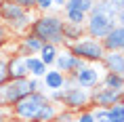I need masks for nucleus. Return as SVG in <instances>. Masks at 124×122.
Returning a JSON list of instances; mask_svg holds the SVG:
<instances>
[{
  "label": "nucleus",
  "mask_w": 124,
  "mask_h": 122,
  "mask_svg": "<svg viewBox=\"0 0 124 122\" xmlns=\"http://www.w3.org/2000/svg\"><path fill=\"white\" fill-rule=\"evenodd\" d=\"M63 23H65V19L59 13H53V11L51 13H36L30 32L42 44L51 42V44L61 49V46H65V40H63Z\"/></svg>",
  "instance_id": "nucleus-1"
},
{
  "label": "nucleus",
  "mask_w": 124,
  "mask_h": 122,
  "mask_svg": "<svg viewBox=\"0 0 124 122\" xmlns=\"http://www.w3.org/2000/svg\"><path fill=\"white\" fill-rule=\"evenodd\" d=\"M34 17H36V11H25L23 7L15 4L13 0L0 2V21L11 30L15 38H21L23 34L30 32Z\"/></svg>",
  "instance_id": "nucleus-2"
},
{
  "label": "nucleus",
  "mask_w": 124,
  "mask_h": 122,
  "mask_svg": "<svg viewBox=\"0 0 124 122\" xmlns=\"http://www.w3.org/2000/svg\"><path fill=\"white\" fill-rule=\"evenodd\" d=\"M48 101H51L48 93H44V90L30 93L27 97L19 99L15 105H11V116H13L15 122H36L40 109L44 107Z\"/></svg>",
  "instance_id": "nucleus-3"
},
{
  "label": "nucleus",
  "mask_w": 124,
  "mask_h": 122,
  "mask_svg": "<svg viewBox=\"0 0 124 122\" xmlns=\"http://www.w3.org/2000/svg\"><path fill=\"white\" fill-rule=\"evenodd\" d=\"M65 49H70V51H72L76 57H80L84 63H101L103 57H105V49H103V44H101V40L91 38V36H84V38L76 40V42H72V44L65 46Z\"/></svg>",
  "instance_id": "nucleus-4"
},
{
  "label": "nucleus",
  "mask_w": 124,
  "mask_h": 122,
  "mask_svg": "<svg viewBox=\"0 0 124 122\" xmlns=\"http://www.w3.org/2000/svg\"><path fill=\"white\" fill-rule=\"evenodd\" d=\"M61 107L70 109L74 114H78L82 109L91 107V89H82L78 84H74L70 89H63V101H61Z\"/></svg>",
  "instance_id": "nucleus-5"
},
{
  "label": "nucleus",
  "mask_w": 124,
  "mask_h": 122,
  "mask_svg": "<svg viewBox=\"0 0 124 122\" xmlns=\"http://www.w3.org/2000/svg\"><path fill=\"white\" fill-rule=\"evenodd\" d=\"M105 76V67L101 63H86L84 67H80L76 74H74V82L82 86V89H97L101 80Z\"/></svg>",
  "instance_id": "nucleus-6"
},
{
  "label": "nucleus",
  "mask_w": 124,
  "mask_h": 122,
  "mask_svg": "<svg viewBox=\"0 0 124 122\" xmlns=\"http://www.w3.org/2000/svg\"><path fill=\"white\" fill-rule=\"evenodd\" d=\"M114 27H116V19H109V17L97 15V13H88V17H86V21H84L86 36L97 38V40H103Z\"/></svg>",
  "instance_id": "nucleus-7"
},
{
  "label": "nucleus",
  "mask_w": 124,
  "mask_h": 122,
  "mask_svg": "<svg viewBox=\"0 0 124 122\" xmlns=\"http://www.w3.org/2000/svg\"><path fill=\"white\" fill-rule=\"evenodd\" d=\"M118 103H124V90H111L101 84L97 89H91V107L109 109Z\"/></svg>",
  "instance_id": "nucleus-8"
},
{
  "label": "nucleus",
  "mask_w": 124,
  "mask_h": 122,
  "mask_svg": "<svg viewBox=\"0 0 124 122\" xmlns=\"http://www.w3.org/2000/svg\"><path fill=\"white\" fill-rule=\"evenodd\" d=\"M84 61L80 57H76L70 49H65V46H61L59 49V53H57V59H55V70H59V72H63L65 76H74L76 72L80 70V67H84Z\"/></svg>",
  "instance_id": "nucleus-9"
},
{
  "label": "nucleus",
  "mask_w": 124,
  "mask_h": 122,
  "mask_svg": "<svg viewBox=\"0 0 124 122\" xmlns=\"http://www.w3.org/2000/svg\"><path fill=\"white\" fill-rule=\"evenodd\" d=\"M30 93H34V90L30 89V78H23V80H11V82L4 84V101H7L8 107L15 105L19 99L27 97Z\"/></svg>",
  "instance_id": "nucleus-10"
},
{
  "label": "nucleus",
  "mask_w": 124,
  "mask_h": 122,
  "mask_svg": "<svg viewBox=\"0 0 124 122\" xmlns=\"http://www.w3.org/2000/svg\"><path fill=\"white\" fill-rule=\"evenodd\" d=\"M40 49H42V42H40L32 32L23 34L21 38L15 40V53H19L23 57H32V55H38Z\"/></svg>",
  "instance_id": "nucleus-11"
},
{
  "label": "nucleus",
  "mask_w": 124,
  "mask_h": 122,
  "mask_svg": "<svg viewBox=\"0 0 124 122\" xmlns=\"http://www.w3.org/2000/svg\"><path fill=\"white\" fill-rule=\"evenodd\" d=\"M23 78H30L25 57L19 53H11L8 55V82L11 80H23Z\"/></svg>",
  "instance_id": "nucleus-12"
},
{
  "label": "nucleus",
  "mask_w": 124,
  "mask_h": 122,
  "mask_svg": "<svg viewBox=\"0 0 124 122\" xmlns=\"http://www.w3.org/2000/svg\"><path fill=\"white\" fill-rule=\"evenodd\" d=\"M105 53H124V27L116 25L103 40H101Z\"/></svg>",
  "instance_id": "nucleus-13"
},
{
  "label": "nucleus",
  "mask_w": 124,
  "mask_h": 122,
  "mask_svg": "<svg viewBox=\"0 0 124 122\" xmlns=\"http://www.w3.org/2000/svg\"><path fill=\"white\" fill-rule=\"evenodd\" d=\"M65 74L63 72L55 70V67H48L46 70V74L42 76V90H46V93H51V90H59L65 86Z\"/></svg>",
  "instance_id": "nucleus-14"
},
{
  "label": "nucleus",
  "mask_w": 124,
  "mask_h": 122,
  "mask_svg": "<svg viewBox=\"0 0 124 122\" xmlns=\"http://www.w3.org/2000/svg\"><path fill=\"white\" fill-rule=\"evenodd\" d=\"M101 65L105 67V72H111L124 78V53H105Z\"/></svg>",
  "instance_id": "nucleus-15"
},
{
  "label": "nucleus",
  "mask_w": 124,
  "mask_h": 122,
  "mask_svg": "<svg viewBox=\"0 0 124 122\" xmlns=\"http://www.w3.org/2000/svg\"><path fill=\"white\" fill-rule=\"evenodd\" d=\"M84 36H86L84 25L70 23V21H65V23H63V40H65V46H70L72 42H76V40H80V38H84Z\"/></svg>",
  "instance_id": "nucleus-16"
},
{
  "label": "nucleus",
  "mask_w": 124,
  "mask_h": 122,
  "mask_svg": "<svg viewBox=\"0 0 124 122\" xmlns=\"http://www.w3.org/2000/svg\"><path fill=\"white\" fill-rule=\"evenodd\" d=\"M25 65H27V72H30V78H40V80H42V76H44L46 70H48V67L42 63V59H40L38 55L25 57Z\"/></svg>",
  "instance_id": "nucleus-17"
},
{
  "label": "nucleus",
  "mask_w": 124,
  "mask_h": 122,
  "mask_svg": "<svg viewBox=\"0 0 124 122\" xmlns=\"http://www.w3.org/2000/svg\"><path fill=\"white\" fill-rule=\"evenodd\" d=\"M57 53H59V46L51 44V42H46V44H42V49H40L38 57L42 59V63L46 65V67H53L55 65V59H57Z\"/></svg>",
  "instance_id": "nucleus-18"
},
{
  "label": "nucleus",
  "mask_w": 124,
  "mask_h": 122,
  "mask_svg": "<svg viewBox=\"0 0 124 122\" xmlns=\"http://www.w3.org/2000/svg\"><path fill=\"white\" fill-rule=\"evenodd\" d=\"M59 112H61V105H59V103L48 101L44 107L40 109V114H38V118H36V122H55V118H57Z\"/></svg>",
  "instance_id": "nucleus-19"
},
{
  "label": "nucleus",
  "mask_w": 124,
  "mask_h": 122,
  "mask_svg": "<svg viewBox=\"0 0 124 122\" xmlns=\"http://www.w3.org/2000/svg\"><path fill=\"white\" fill-rule=\"evenodd\" d=\"M101 86L111 89V90H124V78L116 76V74H111V72H105L103 80H101Z\"/></svg>",
  "instance_id": "nucleus-20"
},
{
  "label": "nucleus",
  "mask_w": 124,
  "mask_h": 122,
  "mask_svg": "<svg viewBox=\"0 0 124 122\" xmlns=\"http://www.w3.org/2000/svg\"><path fill=\"white\" fill-rule=\"evenodd\" d=\"M93 2L95 0H65V7H63V13L65 11H82V13H91Z\"/></svg>",
  "instance_id": "nucleus-21"
},
{
  "label": "nucleus",
  "mask_w": 124,
  "mask_h": 122,
  "mask_svg": "<svg viewBox=\"0 0 124 122\" xmlns=\"http://www.w3.org/2000/svg\"><path fill=\"white\" fill-rule=\"evenodd\" d=\"M8 82V55L0 51V86Z\"/></svg>",
  "instance_id": "nucleus-22"
},
{
  "label": "nucleus",
  "mask_w": 124,
  "mask_h": 122,
  "mask_svg": "<svg viewBox=\"0 0 124 122\" xmlns=\"http://www.w3.org/2000/svg\"><path fill=\"white\" fill-rule=\"evenodd\" d=\"M13 40H17V38H15L13 34H11V30H8V27L0 21V51H4V49L13 42Z\"/></svg>",
  "instance_id": "nucleus-23"
},
{
  "label": "nucleus",
  "mask_w": 124,
  "mask_h": 122,
  "mask_svg": "<svg viewBox=\"0 0 124 122\" xmlns=\"http://www.w3.org/2000/svg\"><path fill=\"white\" fill-rule=\"evenodd\" d=\"M107 120L109 122H124V103H118L107 109Z\"/></svg>",
  "instance_id": "nucleus-24"
},
{
  "label": "nucleus",
  "mask_w": 124,
  "mask_h": 122,
  "mask_svg": "<svg viewBox=\"0 0 124 122\" xmlns=\"http://www.w3.org/2000/svg\"><path fill=\"white\" fill-rule=\"evenodd\" d=\"M88 15L82 13V11H65V21L70 23H78V25H84V21Z\"/></svg>",
  "instance_id": "nucleus-25"
},
{
  "label": "nucleus",
  "mask_w": 124,
  "mask_h": 122,
  "mask_svg": "<svg viewBox=\"0 0 124 122\" xmlns=\"http://www.w3.org/2000/svg\"><path fill=\"white\" fill-rule=\"evenodd\" d=\"M74 122H95V116H93V107L78 112V114H76V118H74Z\"/></svg>",
  "instance_id": "nucleus-26"
},
{
  "label": "nucleus",
  "mask_w": 124,
  "mask_h": 122,
  "mask_svg": "<svg viewBox=\"0 0 124 122\" xmlns=\"http://www.w3.org/2000/svg\"><path fill=\"white\" fill-rule=\"evenodd\" d=\"M74 118H76V114H74V112H70V109H63V107H61V112L57 114L55 122H74Z\"/></svg>",
  "instance_id": "nucleus-27"
},
{
  "label": "nucleus",
  "mask_w": 124,
  "mask_h": 122,
  "mask_svg": "<svg viewBox=\"0 0 124 122\" xmlns=\"http://www.w3.org/2000/svg\"><path fill=\"white\" fill-rule=\"evenodd\" d=\"M53 0H36V13H51Z\"/></svg>",
  "instance_id": "nucleus-28"
},
{
  "label": "nucleus",
  "mask_w": 124,
  "mask_h": 122,
  "mask_svg": "<svg viewBox=\"0 0 124 122\" xmlns=\"http://www.w3.org/2000/svg\"><path fill=\"white\" fill-rule=\"evenodd\" d=\"M93 116H95V122H109L107 120V109L93 107Z\"/></svg>",
  "instance_id": "nucleus-29"
},
{
  "label": "nucleus",
  "mask_w": 124,
  "mask_h": 122,
  "mask_svg": "<svg viewBox=\"0 0 124 122\" xmlns=\"http://www.w3.org/2000/svg\"><path fill=\"white\" fill-rule=\"evenodd\" d=\"M13 116H11V107L8 105H0V122H11Z\"/></svg>",
  "instance_id": "nucleus-30"
},
{
  "label": "nucleus",
  "mask_w": 124,
  "mask_h": 122,
  "mask_svg": "<svg viewBox=\"0 0 124 122\" xmlns=\"http://www.w3.org/2000/svg\"><path fill=\"white\" fill-rule=\"evenodd\" d=\"M13 2L23 7L25 11H36V0H13Z\"/></svg>",
  "instance_id": "nucleus-31"
},
{
  "label": "nucleus",
  "mask_w": 124,
  "mask_h": 122,
  "mask_svg": "<svg viewBox=\"0 0 124 122\" xmlns=\"http://www.w3.org/2000/svg\"><path fill=\"white\" fill-rule=\"evenodd\" d=\"M48 99H51L53 103H59V105H61V101H63V89L51 90V93H48Z\"/></svg>",
  "instance_id": "nucleus-32"
},
{
  "label": "nucleus",
  "mask_w": 124,
  "mask_h": 122,
  "mask_svg": "<svg viewBox=\"0 0 124 122\" xmlns=\"http://www.w3.org/2000/svg\"><path fill=\"white\" fill-rule=\"evenodd\" d=\"M116 25L124 27V8H120V11H118V15H116Z\"/></svg>",
  "instance_id": "nucleus-33"
},
{
  "label": "nucleus",
  "mask_w": 124,
  "mask_h": 122,
  "mask_svg": "<svg viewBox=\"0 0 124 122\" xmlns=\"http://www.w3.org/2000/svg\"><path fill=\"white\" fill-rule=\"evenodd\" d=\"M63 7H65V0H53V8H61L63 11Z\"/></svg>",
  "instance_id": "nucleus-34"
},
{
  "label": "nucleus",
  "mask_w": 124,
  "mask_h": 122,
  "mask_svg": "<svg viewBox=\"0 0 124 122\" xmlns=\"http://www.w3.org/2000/svg\"><path fill=\"white\" fill-rule=\"evenodd\" d=\"M0 105H7V101H4V86H0Z\"/></svg>",
  "instance_id": "nucleus-35"
},
{
  "label": "nucleus",
  "mask_w": 124,
  "mask_h": 122,
  "mask_svg": "<svg viewBox=\"0 0 124 122\" xmlns=\"http://www.w3.org/2000/svg\"><path fill=\"white\" fill-rule=\"evenodd\" d=\"M0 2H7V0H0Z\"/></svg>",
  "instance_id": "nucleus-36"
},
{
  "label": "nucleus",
  "mask_w": 124,
  "mask_h": 122,
  "mask_svg": "<svg viewBox=\"0 0 124 122\" xmlns=\"http://www.w3.org/2000/svg\"><path fill=\"white\" fill-rule=\"evenodd\" d=\"M120 8H124V4H122V7H120Z\"/></svg>",
  "instance_id": "nucleus-37"
}]
</instances>
